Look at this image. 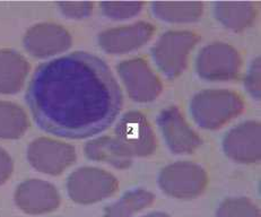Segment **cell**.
Instances as JSON below:
<instances>
[{"label": "cell", "mask_w": 261, "mask_h": 217, "mask_svg": "<svg viewBox=\"0 0 261 217\" xmlns=\"http://www.w3.org/2000/svg\"><path fill=\"white\" fill-rule=\"evenodd\" d=\"M71 36L58 24L41 23L31 28L24 36V46L36 58H45L67 50Z\"/></svg>", "instance_id": "cell-12"}, {"label": "cell", "mask_w": 261, "mask_h": 217, "mask_svg": "<svg viewBox=\"0 0 261 217\" xmlns=\"http://www.w3.org/2000/svg\"><path fill=\"white\" fill-rule=\"evenodd\" d=\"M25 99L42 130L69 139L104 131L123 104L121 89L106 61L84 51L41 64Z\"/></svg>", "instance_id": "cell-1"}, {"label": "cell", "mask_w": 261, "mask_h": 217, "mask_svg": "<svg viewBox=\"0 0 261 217\" xmlns=\"http://www.w3.org/2000/svg\"><path fill=\"white\" fill-rule=\"evenodd\" d=\"M29 70V63L19 53L13 50L0 51V93H17L22 89Z\"/></svg>", "instance_id": "cell-16"}, {"label": "cell", "mask_w": 261, "mask_h": 217, "mask_svg": "<svg viewBox=\"0 0 261 217\" xmlns=\"http://www.w3.org/2000/svg\"><path fill=\"white\" fill-rule=\"evenodd\" d=\"M214 12L224 26L236 32L249 28L255 17V7L252 3L219 2L214 6Z\"/></svg>", "instance_id": "cell-17"}, {"label": "cell", "mask_w": 261, "mask_h": 217, "mask_svg": "<svg viewBox=\"0 0 261 217\" xmlns=\"http://www.w3.org/2000/svg\"><path fill=\"white\" fill-rule=\"evenodd\" d=\"M28 158L38 171L58 175L76 161V152L69 144L38 138L29 146Z\"/></svg>", "instance_id": "cell-10"}, {"label": "cell", "mask_w": 261, "mask_h": 217, "mask_svg": "<svg viewBox=\"0 0 261 217\" xmlns=\"http://www.w3.org/2000/svg\"><path fill=\"white\" fill-rule=\"evenodd\" d=\"M156 122L172 153L191 154L201 146V138L188 125L176 106L163 108L156 118Z\"/></svg>", "instance_id": "cell-9"}, {"label": "cell", "mask_w": 261, "mask_h": 217, "mask_svg": "<svg viewBox=\"0 0 261 217\" xmlns=\"http://www.w3.org/2000/svg\"><path fill=\"white\" fill-rule=\"evenodd\" d=\"M117 139L134 156L145 157L156 149L153 128L143 113L129 111L120 119L116 127Z\"/></svg>", "instance_id": "cell-8"}, {"label": "cell", "mask_w": 261, "mask_h": 217, "mask_svg": "<svg viewBox=\"0 0 261 217\" xmlns=\"http://www.w3.org/2000/svg\"><path fill=\"white\" fill-rule=\"evenodd\" d=\"M142 217H172L169 214L163 213V211H152V213L149 214H146L145 216Z\"/></svg>", "instance_id": "cell-26"}, {"label": "cell", "mask_w": 261, "mask_h": 217, "mask_svg": "<svg viewBox=\"0 0 261 217\" xmlns=\"http://www.w3.org/2000/svg\"><path fill=\"white\" fill-rule=\"evenodd\" d=\"M208 175L200 165L176 162L165 167L159 175V185L166 195L176 199H194L205 191Z\"/></svg>", "instance_id": "cell-4"}, {"label": "cell", "mask_w": 261, "mask_h": 217, "mask_svg": "<svg viewBox=\"0 0 261 217\" xmlns=\"http://www.w3.org/2000/svg\"><path fill=\"white\" fill-rule=\"evenodd\" d=\"M16 205L26 214L39 215L55 210L60 204V196L55 185L42 180L24 181L15 193Z\"/></svg>", "instance_id": "cell-14"}, {"label": "cell", "mask_w": 261, "mask_h": 217, "mask_svg": "<svg viewBox=\"0 0 261 217\" xmlns=\"http://www.w3.org/2000/svg\"><path fill=\"white\" fill-rule=\"evenodd\" d=\"M86 156L93 161L107 162L117 169H127L133 164V155L117 138L104 136L88 142L85 146Z\"/></svg>", "instance_id": "cell-15"}, {"label": "cell", "mask_w": 261, "mask_h": 217, "mask_svg": "<svg viewBox=\"0 0 261 217\" xmlns=\"http://www.w3.org/2000/svg\"><path fill=\"white\" fill-rule=\"evenodd\" d=\"M59 8L66 16L71 18H83L92 13V3H60Z\"/></svg>", "instance_id": "cell-24"}, {"label": "cell", "mask_w": 261, "mask_h": 217, "mask_svg": "<svg viewBox=\"0 0 261 217\" xmlns=\"http://www.w3.org/2000/svg\"><path fill=\"white\" fill-rule=\"evenodd\" d=\"M241 66L242 59L238 51L223 42L206 45L196 60L198 75L211 82L236 79Z\"/></svg>", "instance_id": "cell-6"}, {"label": "cell", "mask_w": 261, "mask_h": 217, "mask_svg": "<svg viewBox=\"0 0 261 217\" xmlns=\"http://www.w3.org/2000/svg\"><path fill=\"white\" fill-rule=\"evenodd\" d=\"M156 18L169 23H190L199 18L203 5L199 2H156L152 4Z\"/></svg>", "instance_id": "cell-18"}, {"label": "cell", "mask_w": 261, "mask_h": 217, "mask_svg": "<svg viewBox=\"0 0 261 217\" xmlns=\"http://www.w3.org/2000/svg\"><path fill=\"white\" fill-rule=\"evenodd\" d=\"M154 201L155 195L148 190L143 188L129 190L116 203L108 206L103 217H133L152 206Z\"/></svg>", "instance_id": "cell-19"}, {"label": "cell", "mask_w": 261, "mask_h": 217, "mask_svg": "<svg viewBox=\"0 0 261 217\" xmlns=\"http://www.w3.org/2000/svg\"><path fill=\"white\" fill-rule=\"evenodd\" d=\"M154 32L153 24L137 22L128 26L103 31L98 35V43L108 53H127L147 43L152 39Z\"/></svg>", "instance_id": "cell-13"}, {"label": "cell", "mask_w": 261, "mask_h": 217, "mask_svg": "<svg viewBox=\"0 0 261 217\" xmlns=\"http://www.w3.org/2000/svg\"><path fill=\"white\" fill-rule=\"evenodd\" d=\"M260 122L249 120L232 128L223 139V149L233 161L252 164L260 159Z\"/></svg>", "instance_id": "cell-11"}, {"label": "cell", "mask_w": 261, "mask_h": 217, "mask_svg": "<svg viewBox=\"0 0 261 217\" xmlns=\"http://www.w3.org/2000/svg\"><path fill=\"white\" fill-rule=\"evenodd\" d=\"M101 8L104 15L113 19H126L134 17L142 10L143 3H120L106 2L101 3Z\"/></svg>", "instance_id": "cell-22"}, {"label": "cell", "mask_w": 261, "mask_h": 217, "mask_svg": "<svg viewBox=\"0 0 261 217\" xmlns=\"http://www.w3.org/2000/svg\"><path fill=\"white\" fill-rule=\"evenodd\" d=\"M200 36L191 31H168L160 36L152 49L156 66L170 79L186 69L188 56L199 42Z\"/></svg>", "instance_id": "cell-3"}, {"label": "cell", "mask_w": 261, "mask_h": 217, "mask_svg": "<svg viewBox=\"0 0 261 217\" xmlns=\"http://www.w3.org/2000/svg\"><path fill=\"white\" fill-rule=\"evenodd\" d=\"M216 217H260V210L249 198L232 197L222 201Z\"/></svg>", "instance_id": "cell-21"}, {"label": "cell", "mask_w": 261, "mask_h": 217, "mask_svg": "<svg viewBox=\"0 0 261 217\" xmlns=\"http://www.w3.org/2000/svg\"><path fill=\"white\" fill-rule=\"evenodd\" d=\"M29 126L28 116L22 107L14 103L0 102V138H19Z\"/></svg>", "instance_id": "cell-20"}, {"label": "cell", "mask_w": 261, "mask_h": 217, "mask_svg": "<svg viewBox=\"0 0 261 217\" xmlns=\"http://www.w3.org/2000/svg\"><path fill=\"white\" fill-rule=\"evenodd\" d=\"M13 172V161L9 155L0 148V184H3Z\"/></svg>", "instance_id": "cell-25"}, {"label": "cell", "mask_w": 261, "mask_h": 217, "mask_svg": "<svg viewBox=\"0 0 261 217\" xmlns=\"http://www.w3.org/2000/svg\"><path fill=\"white\" fill-rule=\"evenodd\" d=\"M260 57H257L252 64L250 65V68L248 70V74L245 76L244 79V86L249 94L251 95L254 100L260 101V94H261V89H260V74H261V66H260Z\"/></svg>", "instance_id": "cell-23"}, {"label": "cell", "mask_w": 261, "mask_h": 217, "mask_svg": "<svg viewBox=\"0 0 261 217\" xmlns=\"http://www.w3.org/2000/svg\"><path fill=\"white\" fill-rule=\"evenodd\" d=\"M118 71L129 97L135 102H152L163 90L159 76L142 58L122 61L118 66Z\"/></svg>", "instance_id": "cell-7"}, {"label": "cell", "mask_w": 261, "mask_h": 217, "mask_svg": "<svg viewBox=\"0 0 261 217\" xmlns=\"http://www.w3.org/2000/svg\"><path fill=\"white\" fill-rule=\"evenodd\" d=\"M244 102L241 95L227 90H205L192 97L190 112L198 126L208 130L223 127L241 115Z\"/></svg>", "instance_id": "cell-2"}, {"label": "cell", "mask_w": 261, "mask_h": 217, "mask_svg": "<svg viewBox=\"0 0 261 217\" xmlns=\"http://www.w3.org/2000/svg\"><path fill=\"white\" fill-rule=\"evenodd\" d=\"M119 182L112 174L97 168H81L71 173L67 181L69 197L78 204L97 203L112 196Z\"/></svg>", "instance_id": "cell-5"}]
</instances>
